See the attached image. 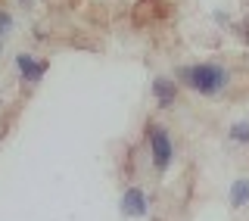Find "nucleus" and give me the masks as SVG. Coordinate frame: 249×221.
<instances>
[{"label":"nucleus","instance_id":"f257e3e1","mask_svg":"<svg viewBox=\"0 0 249 221\" xmlns=\"http://www.w3.org/2000/svg\"><path fill=\"white\" fill-rule=\"evenodd\" d=\"M178 84H184L187 91L199 93V97H221L231 88V69L221 62H190V66L175 69Z\"/></svg>","mask_w":249,"mask_h":221},{"label":"nucleus","instance_id":"f03ea898","mask_svg":"<svg viewBox=\"0 0 249 221\" xmlns=\"http://www.w3.org/2000/svg\"><path fill=\"white\" fill-rule=\"evenodd\" d=\"M146 147H150V162L156 168V175H165L175 162V137L168 134L165 125H146Z\"/></svg>","mask_w":249,"mask_h":221},{"label":"nucleus","instance_id":"7ed1b4c3","mask_svg":"<svg viewBox=\"0 0 249 221\" xmlns=\"http://www.w3.org/2000/svg\"><path fill=\"white\" fill-rule=\"evenodd\" d=\"M13 69H16V78H19L25 88H37L47 75V59H37V56H31V53L22 50V53H16Z\"/></svg>","mask_w":249,"mask_h":221},{"label":"nucleus","instance_id":"20e7f679","mask_svg":"<svg viewBox=\"0 0 249 221\" xmlns=\"http://www.w3.org/2000/svg\"><path fill=\"white\" fill-rule=\"evenodd\" d=\"M119 212L124 218H146L150 215V196L140 187H128L119 200Z\"/></svg>","mask_w":249,"mask_h":221},{"label":"nucleus","instance_id":"39448f33","mask_svg":"<svg viewBox=\"0 0 249 221\" xmlns=\"http://www.w3.org/2000/svg\"><path fill=\"white\" fill-rule=\"evenodd\" d=\"M150 88H153V100H156L159 109H171L178 103V97H181V84H178V78H171V75H156Z\"/></svg>","mask_w":249,"mask_h":221},{"label":"nucleus","instance_id":"423d86ee","mask_svg":"<svg viewBox=\"0 0 249 221\" xmlns=\"http://www.w3.org/2000/svg\"><path fill=\"white\" fill-rule=\"evenodd\" d=\"M228 200H231V206H233V209L249 206V178H237V181H231Z\"/></svg>","mask_w":249,"mask_h":221},{"label":"nucleus","instance_id":"0eeeda50","mask_svg":"<svg viewBox=\"0 0 249 221\" xmlns=\"http://www.w3.org/2000/svg\"><path fill=\"white\" fill-rule=\"evenodd\" d=\"M228 140H231L233 147H249V118L231 122V128H228Z\"/></svg>","mask_w":249,"mask_h":221},{"label":"nucleus","instance_id":"6e6552de","mask_svg":"<svg viewBox=\"0 0 249 221\" xmlns=\"http://www.w3.org/2000/svg\"><path fill=\"white\" fill-rule=\"evenodd\" d=\"M13 28H16V19H13V13H10V10H3V6H0V53H3L6 41H10Z\"/></svg>","mask_w":249,"mask_h":221}]
</instances>
